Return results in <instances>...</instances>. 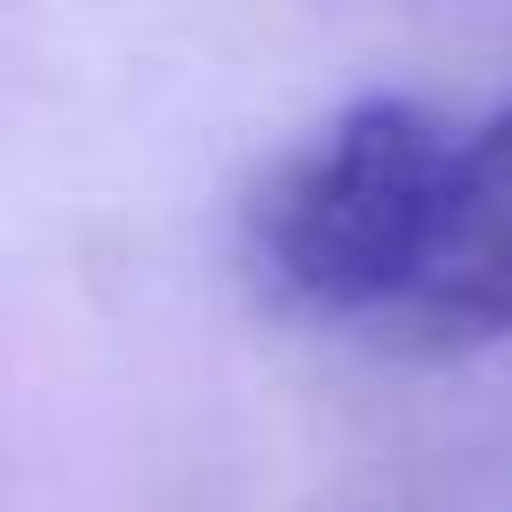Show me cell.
<instances>
[{"mask_svg": "<svg viewBox=\"0 0 512 512\" xmlns=\"http://www.w3.org/2000/svg\"><path fill=\"white\" fill-rule=\"evenodd\" d=\"M456 136L464 128L416 96H352L328 112L248 200V256L264 288L312 320H376L392 336L432 264Z\"/></svg>", "mask_w": 512, "mask_h": 512, "instance_id": "1", "label": "cell"}, {"mask_svg": "<svg viewBox=\"0 0 512 512\" xmlns=\"http://www.w3.org/2000/svg\"><path fill=\"white\" fill-rule=\"evenodd\" d=\"M512 328V104H496L480 128L456 136L432 264L392 320L400 344L448 352V344H488Z\"/></svg>", "mask_w": 512, "mask_h": 512, "instance_id": "2", "label": "cell"}]
</instances>
